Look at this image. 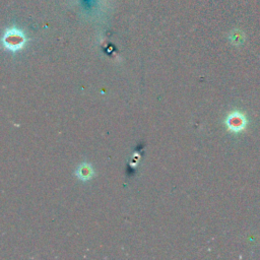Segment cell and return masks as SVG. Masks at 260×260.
Here are the masks:
<instances>
[{
	"label": "cell",
	"instance_id": "obj_2",
	"mask_svg": "<svg viewBox=\"0 0 260 260\" xmlns=\"http://www.w3.org/2000/svg\"><path fill=\"white\" fill-rule=\"evenodd\" d=\"M77 178L80 180H90L93 176V169L90 164H81L75 172Z\"/></svg>",
	"mask_w": 260,
	"mask_h": 260
},
{
	"label": "cell",
	"instance_id": "obj_1",
	"mask_svg": "<svg viewBox=\"0 0 260 260\" xmlns=\"http://www.w3.org/2000/svg\"><path fill=\"white\" fill-rule=\"evenodd\" d=\"M26 43V38L23 34L16 29L8 31L3 38V44L8 50L17 51L21 49Z\"/></svg>",
	"mask_w": 260,
	"mask_h": 260
},
{
	"label": "cell",
	"instance_id": "obj_3",
	"mask_svg": "<svg viewBox=\"0 0 260 260\" xmlns=\"http://www.w3.org/2000/svg\"><path fill=\"white\" fill-rule=\"evenodd\" d=\"M229 125L231 128L233 129H236V128H239L241 127V123H242V120L240 119L239 117H235V116H232L230 119H229Z\"/></svg>",
	"mask_w": 260,
	"mask_h": 260
}]
</instances>
